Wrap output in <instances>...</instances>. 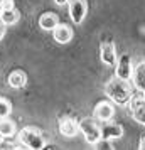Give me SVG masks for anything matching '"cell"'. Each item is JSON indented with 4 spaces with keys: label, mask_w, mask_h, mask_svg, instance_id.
Masks as SVG:
<instances>
[{
    "label": "cell",
    "mask_w": 145,
    "mask_h": 150,
    "mask_svg": "<svg viewBox=\"0 0 145 150\" xmlns=\"http://www.w3.org/2000/svg\"><path fill=\"white\" fill-rule=\"evenodd\" d=\"M105 93L108 95L110 100H113V101L118 103V105H127V103H130V100H132L130 84L127 83V79H122V78H118V76H115L113 79H110V81L106 83Z\"/></svg>",
    "instance_id": "cell-1"
},
{
    "label": "cell",
    "mask_w": 145,
    "mask_h": 150,
    "mask_svg": "<svg viewBox=\"0 0 145 150\" xmlns=\"http://www.w3.org/2000/svg\"><path fill=\"white\" fill-rule=\"evenodd\" d=\"M19 140H21L22 145H25L27 149H44V138H42V133L34 127H25L22 128V132L19 133Z\"/></svg>",
    "instance_id": "cell-2"
},
{
    "label": "cell",
    "mask_w": 145,
    "mask_h": 150,
    "mask_svg": "<svg viewBox=\"0 0 145 150\" xmlns=\"http://www.w3.org/2000/svg\"><path fill=\"white\" fill-rule=\"evenodd\" d=\"M79 130L83 132L86 142L95 145L101 140V127L98 125V122L95 118H84L83 122L79 123Z\"/></svg>",
    "instance_id": "cell-3"
},
{
    "label": "cell",
    "mask_w": 145,
    "mask_h": 150,
    "mask_svg": "<svg viewBox=\"0 0 145 150\" xmlns=\"http://www.w3.org/2000/svg\"><path fill=\"white\" fill-rule=\"evenodd\" d=\"M88 5L84 0H69V14L74 24H81L86 17Z\"/></svg>",
    "instance_id": "cell-4"
},
{
    "label": "cell",
    "mask_w": 145,
    "mask_h": 150,
    "mask_svg": "<svg viewBox=\"0 0 145 150\" xmlns=\"http://www.w3.org/2000/svg\"><path fill=\"white\" fill-rule=\"evenodd\" d=\"M130 110H132L133 118H135L140 125L145 127V98H142V96H132Z\"/></svg>",
    "instance_id": "cell-5"
},
{
    "label": "cell",
    "mask_w": 145,
    "mask_h": 150,
    "mask_svg": "<svg viewBox=\"0 0 145 150\" xmlns=\"http://www.w3.org/2000/svg\"><path fill=\"white\" fill-rule=\"evenodd\" d=\"M111 116H113V106L108 101H100L95 106V118L101 120V122H108Z\"/></svg>",
    "instance_id": "cell-6"
},
{
    "label": "cell",
    "mask_w": 145,
    "mask_h": 150,
    "mask_svg": "<svg viewBox=\"0 0 145 150\" xmlns=\"http://www.w3.org/2000/svg\"><path fill=\"white\" fill-rule=\"evenodd\" d=\"M78 127L76 122L73 120V118H68V116H64L59 120V132H61L64 137H74L78 132Z\"/></svg>",
    "instance_id": "cell-7"
},
{
    "label": "cell",
    "mask_w": 145,
    "mask_h": 150,
    "mask_svg": "<svg viewBox=\"0 0 145 150\" xmlns=\"http://www.w3.org/2000/svg\"><path fill=\"white\" fill-rule=\"evenodd\" d=\"M132 78H133V84H135V88L145 93V61H142L137 68L133 69Z\"/></svg>",
    "instance_id": "cell-8"
},
{
    "label": "cell",
    "mask_w": 145,
    "mask_h": 150,
    "mask_svg": "<svg viewBox=\"0 0 145 150\" xmlns=\"http://www.w3.org/2000/svg\"><path fill=\"white\" fill-rule=\"evenodd\" d=\"M52 35H54L56 42H59V44H68L69 41H71V37H73V32H71V29L68 27V25H56L54 30H52Z\"/></svg>",
    "instance_id": "cell-9"
},
{
    "label": "cell",
    "mask_w": 145,
    "mask_h": 150,
    "mask_svg": "<svg viewBox=\"0 0 145 150\" xmlns=\"http://www.w3.org/2000/svg\"><path fill=\"white\" fill-rule=\"evenodd\" d=\"M132 73L133 71H132V66H130V57L128 56H123L117 66V76L122 78V79H130Z\"/></svg>",
    "instance_id": "cell-10"
},
{
    "label": "cell",
    "mask_w": 145,
    "mask_h": 150,
    "mask_svg": "<svg viewBox=\"0 0 145 150\" xmlns=\"http://www.w3.org/2000/svg\"><path fill=\"white\" fill-rule=\"evenodd\" d=\"M101 61L108 66L115 64V46L111 42H103L101 44Z\"/></svg>",
    "instance_id": "cell-11"
},
{
    "label": "cell",
    "mask_w": 145,
    "mask_h": 150,
    "mask_svg": "<svg viewBox=\"0 0 145 150\" xmlns=\"http://www.w3.org/2000/svg\"><path fill=\"white\" fill-rule=\"evenodd\" d=\"M123 133V128L120 125H105L101 128V138L110 140V138H120Z\"/></svg>",
    "instance_id": "cell-12"
},
{
    "label": "cell",
    "mask_w": 145,
    "mask_h": 150,
    "mask_svg": "<svg viewBox=\"0 0 145 150\" xmlns=\"http://www.w3.org/2000/svg\"><path fill=\"white\" fill-rule=\"evenodd\" d=\"M39 25L44 30H54V27L57 25V17L54 14H44L39 19Z\"/></svg>",
    "instance_id": "cell-13"
},
{
    "label": "cell",
    "mask_w": 145,
    "mask_h": 150,
    "mask_svg": "<svg viewBox=\"0 0 145 150\" xmlns=\"http://www.w3.org/2000/svg\"><path fill=\"white\" fill-rule=\"evenodd\" d=\"M25 81H27V78H25V73H22V71H14L8 76V84L12 88H22Z\"/></svg>",
    "instance_id": "cell-14"
},
{
    "label": "cell",
    "mask_w": 145,
    "mask_h": 150,
    "mask_svg": "<svg viewBox=\"0 0 145 150\" xmlns=\"http://www.w3.org/2000/svg\"><path fill=\"white\" fill-rule=\"evenodd\" d=\"M15 133V127L14 123L10 122V120H5V118H2L0 120V135L8 138V137H12Z\"/></svg>",
    "instance_id": "cell-15"
},
{
    "label": "cell",
    "mask_w": 145,
    "mask_h": 150,
    "mask_svg": "<svg viewBox=\"0 0 145 150\" xmlns=\"http://www.w3.org/2000/svg\"><path fill=\"white\" fill-rule=\"evenodd\" d=\"M0 19H2V22H4L5 25H12V24H15V22L19 21V14L15 12L14 8H8V10H4V12H2Z\"/></svg>",
    "instance_id": "cell-16"
},
{
    "label": "cell",
    "mask_w": 145,
    "mask_h": 150,
    "mask_svg": "<svg viewBox=\"0 0 145 150\" xmlns=\"http://www.w3.org/2000/svg\"><path fill=\"white\" fill-rule=\"evenodd\" d=\"M10 111H12L10 103L7 100H4V98H0V118H7L10 115Z\"/></svg>",
    "instance_id": "cell-17"
},
{
    "label": "cell",
    "mask_w": 145,
    "mask_h": 150,
    "mask_svg": "<svg viewBox=\"0 0 145 150\" xmlns=\"http://www.w3.org/2000/svg\"><path fill=\"white\" fill-rule=\"evenodd\" d=\"M0 149H15V145L10 143V142H7L5 137H4V138H0Z\"/></svg>",
    "instance_id": "cell-18"
},
{
    "label": "cell",
    "mask_w": 145,
    "mask_h": 150,
    "mask_svg": "<svg viewBox=\"0 0 145 150\" xmlns=\"http://www.w3.org/2000/svg\"><path fill=\"white\" fill-rule=\"evenodd\" d=\"M2 5H4V10L14 8V0H2Z\"/></svg>",
    "instance_id": "cell-19"
},
{
    "label": "cell",
    "mask_w": 145,
    "mask_h": 150,
    "mask_svg": "<svg viewBox=\"0 0 145 150\" xmlns=\"http://www.w3.org/2000/svg\"><path fill=\"white\" fill-rule=\"evenodd\" d=\"M4 34H5V24H4V22H0V39L4 37Z\"/></svg>",
    "instance_id": "cell-20"
},
{
    "label": "cell",
    "mask_w": 145,
    "mask_h": 150,
    "mask_svg": "<svg viewBox=\"0 0 145 150\" xmlns=\"http://www.w3.org/2000/svg\"><path fill=\"white\" fill-rule=\"evenodd\" d=\"M138 149H145V135H142V138H140V145H138Z\"/></svg>",
    "instance_id": "cell-21"
},
{
    "label": "cell",
    "mask_w": 145,
    "mask_h": 150,
    "mask_svg": "<svg viewBox=\"0 0 145 150\" xmlns=\"http://www.w3.org/2000/svg\"><path fill=\"white\" fill-rule=\"evenodd\" d=\"M56 4H57V5H64V4H68L69 0H54Z\"/></svg>",
    "instance_id": "cell-22"
},
{
    "label": "cell",
    "mask_w": 145,
    "mask_h": 150,
    "mask_svg": "<svg viewBox=\"0 0 145 150\" xmlns=\"http://www.w3.org/2000/svg\"><path fill=\"white\" fill-rule=\"evenodd\" d=\"M2 12H4V5H2V2H0V15H2Z\"/></svg>",
    "instance_id": "cell-23"
},
{
    "label": "cell",
    "mask_w": 145,
    "mask_h": 150,
    "mask_svg": "<svg viewBox=\"0 0 145 150\" xmlns=\"http://www.w3.org/2000/svg\"><path fill=\"white\" fill-rule=\"evenodd\" d=\"M144 98H145V96H144Z\"/></svg>",
    "instance_id": "cell-24"
}]
</instances>
